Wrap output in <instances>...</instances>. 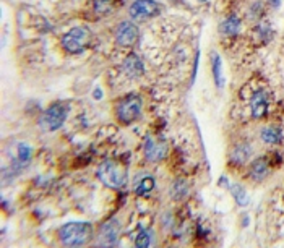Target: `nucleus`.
<instances>
[{"label":"nucleus","mask_w":284,"mask_h":248,"mask_svg":"<svg viewBox=\"0 0 284 248\" xmlns=\"http://www.w3.org/2000/svg\"><path fill=\"white\" fill-rule=\"evenodd\" d=\"M93 237V225L89 222H68L59 229V238L67 246H81Z\"/></svg>","instance_id":"1"},{"label":"nucleus","mask_w":284,"mask_h":248,"mask_svg":"<svg viewBox=\"0 0 284 248\" xmlns=\"http://www.w3.org/2000/svg\"><path fill=\"white\" fill-rule=\"evenodd\" d=\"M91 42V31L84 26L72 28L62 38V47L67 54H81Z\"/></svg>","instance_id":"2"},{"label":"nucleus","mask_w":284,"mask_h":248,"mask_svg":"<svg viewBox=\"0 0 284 248\" xmlns=\"http://www.w3.org/2000/svg\"><path fill=\"white\" fill-rule=\"evenodd\" d=\"M68 112H70L68 104H65V102H55L49 109H46L44 114L41 115L39 127L44 132H47V133L59 130L60 127L65 123V120L68 117Z\"/></svg>","instance_id":"3"},{"label":"nucleus","mask_w":284,"mask_h":248,"mask_svg":"<svg viewBox=\"0 0 284 248\" xmlns=\"http://www.w3.org/2000/svg\"><path fill=\"white\" fill-rule=\"evenodd\" d=\"M98 179L101 180L106 187L117 190L120 187H124V183L127 180V172L117 162L106 161L98 167Z\"/></svg>","instance_id":"4"},{"label":"nucleus","mask_w":284,"mask_h":248,"mask_svg":"<svg viewBox=\"0 0 284 248\" xmlns=\"http://www.w3.org/2000/svg\"><path fill=\"white\" fill-rule=\"evenodd\" d=\"M141 109H143V102L141 97L137 94H130L124 97L117 105V117L122 123H132L138 120L141 115Z\"/></svg>","instance_id":"5"},{"label":"nucleus","mask_w":284,"mask_h":248,"mask_svg":"<svg viewBox=\"0 0 284 248\" xmlns=\"http://www.w3.org/2000/svg\"><path fill=\"white\" fill-rule=\"evenodd\" d=\"M161 5L154 0H137L129 9V13L133 20H146L159 15Z\"/></svg>","instance_id":"6"},{"label":"nucleus","mask_w":284,"mask_h":248,"mask_svg":"<svg viewBox=\"0 0 284 248\" xmlns=\"http://www.w3.org/2000/svg\"><path fill=\"white\" fill-rule=\"evenodd\" d=\"M138 28L135 23H132V21H122L119 26H117V31H116V41L117 44L120 46H133L135 42L138 41Z\"/></svg>","instance_id":"7"},{"label":"nucleus","mask_w":284,"mask_h":248,"mask_svg":"<svg viewBox=\"0 0 284 248\" xmlns=\"http://www.w3.org/2000/svg\"><path fill=\"white\" fill-rule=\"evenodd\" d=\"M269 101H271V94L265 89H260L253 94L252 101H250V110H252V117L253 118H263L268 114V107H269Z\"/></svg>","instance_id":"8"},{"label":"nucleus","mask_w":284,"mask_h":248,"mask_svg":"<svg viewBox=\"0 0 284 248\" xmlns=\"http://www.w3.org/2000/svg\"><path fill=\"white\" fill-rule=\"evenodd\" d=\"M145 156L148 161L159 162L167 156V145L166 141L158 138H146L145 141Z\"/></svg>","instance_id":"9"},{"label":"nucleus","mask_w":284,"mask_h":248,"mask_svg":"<svg viewBox=\"0 0 284 248\" xmlns=\"http://www.w3.org/2000/svg\"><path fill=\"white\" fill-rule=\"evenodd\" d=\"M120 233V222L117 219H111L101 227V235H99V242L104 245H114L117 242V237Z\"/></svg>","instance_id":"10"},{"label":"nucleus","mask_w":284,"mask_h":248,"mask_svg":"<svg viewBox=\"0 0 284 248\" xmlns=\"http://www.w3.org/2000/svg\"><path fill=\"white\" fill-rule=\"evenodd\" d=\"M13 158L12 164L17 169H23L31 162V148L26 143H17L13 146Z\"/></svg>","instance_id":"11"},{"label":"nucleus","mask_w":284,"mask_h":248,"mask_svg":"<svg viewBox=\"0 0 284 248\" xmlns=\"http://www.w3.org/2000/svg\"><path fill=\"white\" fill-rule=\"evenodd\" d=\"M124 72L125 75H129L130 78H138L140 75H143L145 72V67H143V62L138 57V55L130 54L129 57H125L124 60Z\"/></svg>","instance_id":"12"},{"label":"nucleus","mask_w":284,"mask_h":248,"mask_svg":"<svg viewBox=\"0 0 284 248\" xmlns=\"http://www.w3.org/2000/svg\"><path fill=\"white\" fill-rule=\"evenodd\" d=\"M269 167H271V164L266 158L255 159L250 166V177L255 182H261L269 174Z\"/></svg>","instance_id":"13"},{"label":"nucleus","mask_w":284,"mask_h":248,"mask_svg":"<svg viewBox=\"0 0 284 248\" xmlns=\"http://www.w3.org/2000/svg\"><path fill=\"white\" fill-rule=\"evenodd\" d=\"M250 156H252L250 145L242 143V145H237L236 148H234V151L231 154V161L234 162V164H245Z\"/></svg>","instance_id":"14"},{"label":"nucleus","mask_w":284,"mask_h":248,"mask_svg":"<svg viewBox=\"0 0 284 248\" xmlns=\"http://www.w3.org/2000/svg\"><path fill=\"white\" fill-rule=\"evenodd\" d=\"M261 140L266 145H279L282 141V132L278 127H266L261 130Z\"/></svg>","instance_id":"15"},{"label":"nucleus","mask_w":284,"mask_h":248,"mask_svg":"<svg viewBox=\"0 0 284 248\" xmlns=\"http://www.w3.org/2000/svg\"><path fill=\"white\" fill-rule=\"evenodd\" d=\"M239 30H240V20L236 15L226 18L221 23V26H219V31L223 34H227V36H234V34L239 33Z\"/></svg>","instance_id":"16"},{"label":"nucleus","mask_w":284,"mask_h":248,"mask_svg":"<svg viewBox=\"0 0 284 248\" xmlns=\"http://www.w3.org/2000/svg\"><path fill=\"white\" fill-rule=\"evenodd\" d=\"M156 185V180L153 179L151 175H145L143 179L140 182H137V185H135V193L138 196H143V195H148L151 193V190L154 188Z\"/></svg>","instance_id":"17"},{"label":"nucleus","mask_w":284,"mask_h":248,"mask_svg":"<svg viewBox=\"0 0 284 248\" xmlns=\"http://www.w3.org/2000/svg\"><path fill=\"white\" fill-rule=\"evenodd\" d=\"M231 191H232V196L234 200H236V203L239 204V206H247L248 204V195L247 191L242 185H239V183H234V185L231 187Z\"/></svg>","instance_id":"18"},{"label":"nucleus","mask_w":284,"mask_h":248,"mask_svg":"<svg viewBox=\"0 0 284 248\" xmlns=\"http://www.w3.org/2000/svg\"><path fill=\"white\" fill-rule=\"evenodd\" d=\"M213 75H215L216 86L223 88L224 81H223V73H221V59H219L218 54H213Z\"/></svg>","instance_id":"19"},{"label":"nucleus","mask_w":284,"mask_h":248,"mask_svg":"<svg viewBox=\"0 0 284 248\" xmlns=\"http://www.w3.org/2000/svg\"><path fill=\"white\" fill-rule=\"evenodd\" d=\"M153 242V232L151 230H141L137 238H135V246L137 248H146Z\"/></svg>","instance_id":"20"},{"label":"nucleus","mask_w":284,"mask_h":248,"mask_svg":"<svg viewBox=\"0 0 284 248\" xmlns=\"http://www.w3.org/2000/svg\"><path fill=\"white\" fill-rule=\"evenodd\" d=\"M114 7V0H94V10L98 13H108L112 10Z\"/></svg>","instance_id":"21"},{"label":"nucleus","mask_w":284,"mask_h":248,"mask_svg":"<svg viewBox=\"0 0 284 248\" xmlns=\"http://www.w3.org/2000/svg\"><path fill=\"white\" fill-rule=\"evenodd\" d=\"M268 4L271 9H278V7L281 5V0H268Z\"/></svg>","instance_id":"22"},{"label":"nucleus","mask_w":284,"mask_h":248,"mask_svg":"<svg viewBox=\"0 0 284 248\" xmlns=\"http://www.w3.org/2000/svg\"><path fill=\"white\" fill-rule=\"evenodd\" d=\"M94 93H96V94H94V97H96V99H99V97H101V91H99V89H96Z\"/></svg>","instance_id":"23"},{"label":"nucleus","mask_w":284,"mask_h":248,"mask_svg":"<svg viewBox=\"0 0 284 248\" xmlns=\"http://www.w3.org/2000/svg\"><path fill=\"white\" fill-rule=\"evenodd\" d=\"M198 2H207V0H198Z\"/></svg>","instance_id":"24"}]
</instances>
